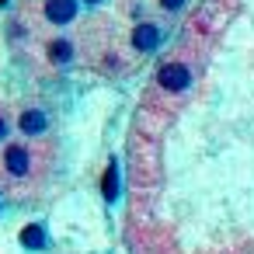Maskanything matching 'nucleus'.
<instances>
[{
  "instance_id": "nucleus-6",
  "label": "nucleus",
  "mask_w": 254,
  "mask_h": 254,
  "mask_svg": "<svg viewBox=\"0 0 254 254\" xmlns=\"http://www.w3.org/2000/svg\"><path fill=\"white\" fill-rule=\"evenodd\" d=\"M115 198H119V164L112 160V164L105 167V202L115 205Z\"/></svg>"
},
{
  "instance_id": "nucleus-3",
  "label": "nucleus",
  "mask_w": 254,
  "mask_h": 254,
  "mask_svg": "<svg viewBox=\"0 0 254 254\" xmlns=\"http://www.w3.org/2000/svg\"><path fill=\"white\" fill-rule=\"evenodd\" d=\"M77 18V0H46V21L49 25H70Z\"/></svg>"
},
{
  "instance_id": "nucleus-4",
  "label": "nucleus",
  "mask_w": 254,
  "mask_h": 254,
  "mask_svg": "<svg viewBox=\"0 0 254 254\" xmlns=\"http://www.w3.org/2000/svg\"><path fill=\"white\" fill-rule=\"evenodd\" d=\"M18 129H21L25 136H42V132L49 129V115H46L42 108H28V112H21Z\"/></svg>"
},
{
  "instance_id": "nucleus-2",
  "label": "nucleus",
  "mask_w": 254,
  "mask_h": 254,
  "mask_svg": "<svg viewBox=\"0 0 254 254\" xmlns=\"http://www.w3.org/2000/svg\"><path fill=\"white\" fill-rule=\"evenodd\" d=\"M157 84H160V91L181 94V91L191 87V70H188L185 63H164L160 73H157Z\"/></svg>"
},
{
  "instance_id": "nucleus-8",
  "label": "nucleus",
  "mask_w": 254,
  "mask_h": 254,
  "mask_svg": "<svg viewBox=\"0 0 254 254\" xmlns=\"http://www.w3.org/2000/svg\"><path fill=\"white\" fill-rule=\"evenodd\" d=\"M49 60L53 63H70L73 60V46L70 42H53L49 46Z\"/></svg>"
},
{
  "instance_id": "nucleus-11",
  "label": "nucleus",
  "mask_w": 254,
  "mask_h": 254,
  "mask_svg": "<svg viewBox=\"0 0 254 254\" xmlns=\"http://www.w3.org/2000/svg\"><path fill=\"white\" fill-rule=\"evenodd\" d=\"M87 4H101V0H87Z\"/></svg>"
},
{
  "instance_id": "nucleus-9",
  "label": "nucleus",
  "mask_w": 254,
  "mask_h": 254,
  "mask_svg": "<svg viewBox=\"0 0 254 254\" xmlns=\"http://www.w3.org/2000/svg\"><path fill=\"white\" fill-rule=\"evenodd\" d=\"M7 136H11V119H7V115H0V143H4Z\"/></svg>"
},
{
  "instance_id": "nucleus-12",
  "label": "nucleus",
  "mask_w": 254,
  "mask_h": 254,
  "mask_svg": "<svg viewBox=\"0 0 254 254\" xmlns=\"http://www.w3.org/2000/svg\"><path fill=\"white\" fill-rule=\"evenodd\" d=\"M0 202H4V188H0Z\"/></svg>"
},
{
  "instance_id": "nucleus-5",
  "label": "nucleus",
  "mask_w": 254,
  "mask_h": 254,
  "mask_svg": "<svg viewBox=\"0 0 254 254\" xmlns=\"http://www.w3.org/2000/svg\"><path fill=\"white\" fill-rule=\"evenodd\" d=\"M132 46L139 49V53H153L157 46H160V28L157 25H136V32H132Z\"/></svg>"
},
{
  "instance_id": "nucleus-1",
  "label": "nucleus",
  "mask_w": 254,
  "mask_h": 254,
  "mask_svg": "<svg viewBox=\"0 0 254 254\" xmlns=\"http://www.w3.org/2000/svg\"><path fill=\"white\" fill-rule=\"evenodd\" d=\"M32 167H35L32 146H25V143H11V146L4 150V171H7L14 181H25V178L32 174Z\"/></svg>"
},
{
  "instance_id": "nucleus-13",
  "label": "nucleus",
  "mask_w": 254,
  "mask_h": 254,
  "mask_svg": "<svg viewBox=\"0 0 254 254\" xmlns=\"http://www.w3.org/2000/svg\"><path fill=\"white\" fill-rule=\"evenodd\" d=\"M0 4H7V0H0Z\"/></svg>"
},
{
  "instance_id": "nucleus-10",
  "label": "nucleus",
  "mask_w": 254,
  "mask_h": 254,
  "mask_svg": "<svg viewBox=\"0 0 254 254\" xmlns=\"http://www.w3.org/2000/svg\"><path fill=\"white\" fill-rule=\"evenodd\" d=\"M160 4H164L167 11H181V4H185V0H160Z\"/></svg>"
},
{
  "instance_id": "nucleus-7",
  "label": "nucleus",
  "mask_w": 254,
  "mask_h": 254,
  "mask_svg": "<svg viewBox=\"0 0 254 254\" xmlns=\"http://www.w3.org/2000/svg\"><path fill=\"white\" fill-rule=\"evenodd\" d=\"M21 244H25L28 251H42V247H46V230H42V226H25V230H21Z\"/></svg>"
}]
</instances>
